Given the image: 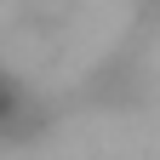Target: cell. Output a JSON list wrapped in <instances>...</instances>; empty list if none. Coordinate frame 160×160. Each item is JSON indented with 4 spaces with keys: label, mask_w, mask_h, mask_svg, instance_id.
<instances>
[{
    "label": "cell",
    "mask_w": 160,
    "mask_h": 160,
    "mask_svg": "<svg viewBox=\"0 0 160 160\" xmlns=\"http://www.w3.org/2000/svg\"><path fill=\"white\" fill-rule=\"evenodd\" d=\"M69 17H74V0H23V23L40 34H57Z\"/></svg>",
    "instance_id": "obj_1"
},
{
    "label": "cell",
    "mask_w": 160,
    "mask_h": 160,
    "mask_svg": "<svg viewBox=\"0 0 160 160\" xmlns=\"http://www.w3.org/2000/svg\"><path fill=\"white\" fill-rule=\"evenodd\" d=\"M6 114H12V92L0 86V120H6Z\"/></svg>",
    "instance_id": "obj_2"
}]
</instances>
